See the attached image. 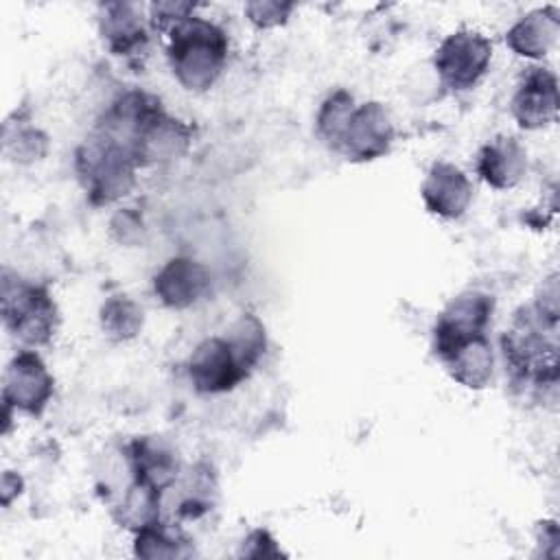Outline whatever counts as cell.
I'll use <instances>...</instances> for the list:
<instances>
[{
	"label": "cell",
	"mask_w": 560,
	"mask_h": 560,
	"mask_svg": "<svg viewBox=\"0 0 560 560\" xmlns=\"http://www.w3.org/2000/svg\"><path fill=\"white\" fill-rule=\"evenodd\" d=\"M354 107V96L343 88H337L322 101L315 116V133L330 151H339L343 131Z\"/></svg>",
	"instance_id": "obj_19"
},
{
	"label": "cell",
	"mask_w": 560,
	"mask_h": 560,
	"mask_svg": "<svg viewBox=\"0 0 560 560\" xmlns=\"http://www.w3.org/2000/svg\"><path fill=\"white\" fill-rule=\"evenodd\" d=\"M55 392V378L48 372L44 359L24 348L9 361L2 376V402L28 416H39Z\"/></svg>",
	"instance_id": "obj_6"
},
{
	"label": "cell",
	"mask_w": 560,
	"mask_h": 560,
	"mask_svg": "<svg viewBox=\"0 0 560 560\" xmlns=\"http://www.w3.org/2000/svg\"><path fill=\"white\" fill-rule=\"evenodd\" d=\"M492 61V42L475 28H457L446 35L435 55L433 68L440 81L455 92L475 88Z\"/></svg>",
	"instance_id": "obj_5"
},
{
	"label": "cell",
	"mask_w": 560,
	"mask_h": 560,
	"mask_svg": "<svg viewBox=\"0 0 560 560\" xmlns=\"http://www.w3.org/2000/svg\"><path fill=\"white\" fill-rule=\"evenodd\" d=\"M127 462L133 483L162 494L177 479V457L173 448L153 435L136 438L127 444Z\"/></svg>",
	"instance_id": "obj_13"
},
{
	"label": "cell",
	"mask_w": 560,
	"mask_h": 560,
	"mask_svg": "<svg viewBox=\"0 0 560 560\" xmlns=\"http://www.w3.org/2000/svg\"><path fill=\"white\" fill-rule=\"evenodd\" d=\"M212 289V276L208 267L190 256H175L153 276V293L166 306L175 311L199 304Z\"/></svg>",
	"instance_id": "obj_11"
},
{
	"label": "cell",
	"mask_w": 560,
	"mask_h": 560,
	"mask_svg": "<svg viewBox=\"0 0 560 560\" xmlns=\"http://www.w3.org/2000/svg\"><path fill=\"white\" fill-rule=\"evenodd\" d=\"M243 556L249 558H278L282 556L280 547L276 545L273 536L267 529H254L245 540H243Z\"/></svg>",
	"instance_id": "obj_25"
},
{
	"label": "cell",
	"mask_w": 560,
	"mask_h": 560,
	"mask_svg": "<svg viewBox=\"0 0 560 560\" xmlns=\"http://www.w3.org/2000/svg\"><path fill=\"white\" fill-rule=\"evenodd\" d=\"M195 4L190 2H155L151 4V24L158 31H171L182 20L190 18Z\"/></svg>",
	"instance_id": "obj_24"
},
{
	"label": "cell",
	"mask_w": 560,
	"mask_h": 560,
	"mask_svg": "<svg viewBox=\"0 0 560 560\" xmlns=\"http://www.w3.org/2000/svg\"><path fill=\"white\" fill-rule=\"evenodd\" d=\"M168 66L188 92H206L221 77L228 61L225 31L199 15H190L168 31Z\"/></svg>",
	"instance_id": "obj_2"
},
{
	"label": "cell",
	"mask_w": 560,
	"mask_h": 560,
	"mask_svg": "<svg viewBox=\"0 0 560 560\" xmlns=\"http://www.w3.org/2000/svg\"><path fill=\"white\" fill-rule=\"evenodd\" d=\"M558 280L551 273L532 304L521 306L501 335L505 372L516 387L553 389L558 383Z\"/></svg>",
	"instance_id": "obj_1"
},
{
	"label": "cell",
	"mask_w": 560,
	"mask_h": 560,
	"mask_svg": "<svg viewBox=\"0 0 560 560\" xmlns=\"http://www.w3.org/2000/svg\"><path fill=\"white\" fill-rule=\"evenodd\" d=\"M560 35V9L538 7L518 18L505 33L508 48L525 59H542L556 46Z\"/></svg>",
	"instance_id": "obj_15"
},
{
	"label": "cell",
	"mask_w": 560,
	"mask_h": 560,
	"mask_svg": "<svg viewBox=\"0 0 560 560\" xmlns=\"http://www.w3.org/2000/svg\"><path fill=\"white\" fill-rule=\"evenodd\" d=\"M7 153H11L15 162L39 160L46 153V136L33 127L18 129L15 138H7Z\"/></svg>",
	"instance_id": "obj_23"
},
{
	"label": "cell",
	"mask_w": 560,
	"mask_h": 560,
	"mask_svg": "<svg viewBox=\"0 0 560 560\" xmlns=\"http://www.w3.org/2000/svg\"><path fill=\"white\" fill-rule=\"evenodd\" d=\"M98 28L105 46L120 57H131L144 50L147 28L133 9L127 2H107L101 7Z\"/></svg>",
	"instance_id": "obj_17"
},
{
	"label": "cell",
	"mask_w": 560,
	"mask_h": 560,
	"mask_svg": "<svg viewBox=\"0 0 560 560\" xmlns=\"http://www.w3.org/2000/svg\"><path fill=\"white\" fill-rule=\"evenodd\" d=\"M186 372L199 394L230 392L252 374L225 335L203 339L192 350Z\"/></svg>",
	"instance_id": "obj_7"
},
{
	"label": "cell",
	"mask_w": 560,
	"mask_h": 560,
	"mask_svg": "<svg viewBox=\"0 0 560 560\" xmlns=\"http://www.w3.org/2000/svg\"><path fill=\"white\" fill-rule=\"evenodd\" d=\"M225 337L230 339V343L234 346L236 354L241 357V361L252 372L258 365V361L262 359L265 348H267V335H265L262 322L256 315H252V313H243L225 330Z\"/></svg>",
	"instance_id": "obj_21"
},
{
	"label": "cell",
	"mask_w": 560,
	"mask_h": 560,
	"mask_svg": "<svg viewBox=\"0 0 560 560\" xmlns=\"http://www.w3.org/2000/svg\"><path fill=\"white\" fill-rule=\"evenodd\" d=\"M2 322L11 337L28 348H37L55 337L59 328V308L46 287L4 271Z\"/></svg>",
	"instance_id": "obj_4"
},
{
	"label": "cell",
	"mask_w": 560,
	"mask_h": 560,
	"mask_svg": "<svg viewBox=\"0 0 560 560\" xmlns=\"http://www.w3.org/2000/svg\"><path fill=\"white\" fill-rule=\"evenodd\" d=\"M394 138L396 131L387 107L378 101H368L354 107L337 153L350 162H372L389 153Z\"/></svg>",
	"instance_id": "obj_9"
},
{
	"label": "cell",
	"mask_w": 560,
	"mask_h": 560,
	"mask_svg": "<svg viewBox=\"0 0 560 560\" xmlns=\"http://www.w3.org/2000/svg\"><path fill=\"white\" fill-rule=\"evenodd\" d=\"M293 9H295L293 2L254 0L245 4V15L256 28H276L289 20Z\"/></svg>",
	"instance_id": "obj_22"
},
{
	"label": "cell",
	"mask_w": 560,
	"mask_h": 560,
	"mask_svg": "<svg viewBox=\"0 0 560 560\" xmlns=\"http://www.w3.org/2000/svg\"><path fill=\"white\" fill-rule=\"evenodd\" d=\"M558 79L549 68L529 66L521 74L514 96L512 116L521 129L536 131L558 118Z\"/></svg>",
	"instance_id": "obj_10"
},
{
	"label": "cell",
	"mask_w": 560,
	"mask_h": 560,
	"mask_svg": "<svg viewBox=\"0 0 560 560\" xmlns=\"http://www.w3.org/2000/svg\"><path fill=\"white\" fill-rule=\"evenodd\" d=\"M420 197L433 217L455 221L464 217L472 203V184L459 166L438 160L431 164L420 186Z\"/></svg>",
	"instance_id": "obj_12"
},
{
	"label": "cell",
	"mask_w": 560,
	"mask_h": 560,
	"mask_svg": "<svg viewBox=\"0 0 560 560\" xmlns=\"http://www.w3.org/2000/svg\"><path fill=\"white\" fill-rule=\"evenodd\" d=\"M74 168L90 203L107 206L133 188L140 166L129 149L94 129L77 149Z\"/></svg>",
	"instance_id": "obj_3"
},
{
	"label": "cell",
	"mask_w": 560,
	"mask_h": 560,
	"mask_svg": "<svg viewBox=\"0 0 560 560\" xmlns=\"http://www.w3.org/2000/svg\"><path fill=\"white\" fill-rule=\"evenodd\" d=\"M494 313V298L481 291H466L453 298L438 315L433 326L435 357L453 346L479 335H488V326Z\"/></svg>",
	"instance_id": "obj_8"
},
{
	"label": "cell",
	"mask_w": 560,
	"mask_h": 560,
	"mask_svg": "<svg viewBox=\"0 0 560 560\" xmlns=\"http://www.w3.org/2000/svg\"><path fill=\"white\" fill-rule=\"evenodd\" d=\"M448 376L466 389H483L494 374V352L488 335L472 337L438 357Z\"/></svg>",
	"instance_id": "obj_16"
},
{
	"label": "cell",
	"mask_w": 560,
	"mask_h": 560,
	"mask_svg": "<svg viewBox=\"0 0 560 560\" xmlns=\"http://www.w3.org/2000/svg\"><path fill=\"white\" fill-rule=\"evenodd\" d=\"M144 326L142 306L129 295H112L101 306V328L114 341L133 339Z\"/></svg>",
	"instance_id": "obj_20"
},
{
	"label": "cell",
	"mask_w": 560,
	"mask_h": 560,
	"mask_svg": "<svg viewBox=\"0 0 560 560\" xmlns=\"http://www.w3.org/2000/svg\"><path fill=\"white\" fill-rule=\"evenodd\" d=\"M477 175L494 190H508L521 184L527 173V151L514 136H494L488 140L475 162Z\"/></svg>",
	"instance_id": "obj_14"
},
{
	"label": "cell",
	"mask_w": 560,
	"mask_h": 560,
	"mask_svg": "<svg viewBox=\"0 0 560 560\" xmlns=\"http://www.w3.org/2000/svg\"><path fill=\"white\" fill-rule=\"evenodd\" d=\"M133 534V553L140 558H188L192 553L190 540L179 529L162 523L160 518L142 525Z\"/></svg>",
	"instance_id": "obj_18"
}]
</instances>
